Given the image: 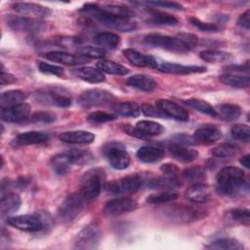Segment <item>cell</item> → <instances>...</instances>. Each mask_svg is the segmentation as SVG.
Returning <instances> with one entry per match:
<instances>
[{"mask_svg":"<svg viewBox=\"0 0 250 250\" xmlns=\"http://www.w3.org/2000/svg\"><path fill=\"white\" fill-rule=\"evenodd\" d=\"M95 43L104 51H111L120 44V37L113 32H100L94 38Z\"/></svg>","mask_w":250,"mask_h":250,"instance_id":"obj_31","label":"cell"},{"mask_svg":"<svg viewBox=\"0 0 250 250\" xmlns=\"http://www.w3.org/2000/svg\"><path fill=\"white\" fill-rule=\"evenodd\" d=\"M138 203L130 197H118L106 202L104 207V214L107 217H116L136 210Z\"/></svg>","mask_w":250,"mask_h":250,"instance_id":"obj_13","label":"cell"},{"mask_svg":"<svg viewBox=\"0 0 250 250\" xmlns=\"http://www.w3.org/2000/svg\"><path fill=\"white\" fill-rule=\"evenodd\" d=\"M244 172L234 166L221 169L216 176V189L222 195L231 196L236 194L243 187Z\"/></svg>","mask_w":250,"mask_h":250,"instance_id":"obj_2","label":"cell"},{"mask_svg":"<svg viewBox=\"0 0 250 250\" xmlns=\"http://www.w3.org/2000/svg\"><path fill=\"white\" fill-rule=\"evenodd\" d=\"M206 248L209 249H223V250H242L244 246L235 238L224 237L219 238L213 242H211Z\"/></svg>","mask_w":250,"mask_h":250,"instance_id":"obj_39","label":"cell"},{"mask_svg":"<svg viewBox=\"0 0 250 250\" xmlns=\"http://www.w3.org/2000/svg\"><path fill=\"white\" fill-rule=\"evenodd\" d=\"M217 116L226 121H234L241 115L240 106L232 104H221L215 108Z\"/></svg>","mask_w":250,"mask_h":250,"instance_id":"obj_35","label":"cell"},{"mask_svg":"<svg viewBox=\"0 0 250 250\" xmlns=\"http://www.w3.org/2000/svg\"><path fill=\"white\" fill-rule=\"evenodd\" d=\"M111 109L115 114L125 117H137L141 113V107L133 102L115 103L111 105Z\"/></svg>","mask_w":250,"mask_h":250,"instance_id":"obj_32","label":"cell"},{"mask_svg":"<svg viewBox=\"0 0 250 250\" xmlns=\"http://www.w3.org/2000/svg\"><path fill=\"white\" fill-rule=\"evenodd\" d=\"M17 81V78L12 75L9 72H5L3 65H2V70H1V85H6V84H13Z\"/></svg>","mask_w":250,"mask_h":250,"instance_id":"obj_60","label":"cell"},{"mask_svg":"<svg viewBox=\"0 0 250 250\" xmlns=\"http://www.w3.org/2000/svg\"><path fill=\"white\" fill-rule=\"evenodd\" d=\"M97 66L101 71L114 75H125L129 72V69L124 65L108 60L100 61L97 62Z\"/></svg>","mask_w":250,"mask_h":250,"instance_id":"obj_40","label":"cell"},{"mask_svg":"<svg viewBox=\"0 0 250 250\" xmlns=\"http://www.w3.org/2000/svg\"><path fill=\"white\" fill-rule=\"evenodd\" d=\"M124 57L134 65L139 67H149V68H157L158 62L157 60L149 55H144L134 49L128 48L123 50Z\"/></svg>","mask_w":250,"mask_h":250,"instance_id":"obj_20","label":"cell"},{"mask_svg":"<svg viewBox=\"0 0 250 250\" xmlns=\"http://www.w3.org/2000/svg\"><path fill=\"white\" fill-rule=\"evenodd\" d=\"M185 195L187 199L194 203H204L211 197V189L205 184H196L188 188Z\"/></svg>","mask_w":250,"mask_h":250,"instance_id":"obj_26","label":"cell"},{"mask_svg":"<svg viewBox=\"0 0 250 250\" xmlns=\"http://www.w3.org/2000/svg\"><path fill=\"white\" fill-rule=\"evenodd\" d=\"M137 129L146 138L149 136H158L163 133V126L155 121L141 120L136 124Z\"/></svg>","mask_w":250,"mask_h":250,"instance_id":"obj_37","label":"cell"},{"mask_svg":"<svg viewBox=\"0 0 250 250\" xmlns=\"http://www.w3.org/2000/svg\"><path fill=\"white\" fill-rule=\"evenodd\" d=\"M142 188L140 175H130L110 182L106 186V191L112 195H124L134 193Z\"/></svg>","mask_w":250,"mask_h":250,"instance_id":"obj_10","label":"cell"},{"mask_svg":"<svg viewBox=\"0 0 250 250\" xmlns=\"http://www.w3.org/2000/svg\"><path fill=\"white\" fill-rule=\"evenodd\" d=\"M21 204V199L19 194L14 192H8L3 194L0 201L1 216H8L19 210Z\"/></svg>","mask_w":250,"mask_h":250,"instance_id":"obj_29","label":"cell"},{"mask_svg":"<svg viewBox=\"0 0 250 250\" xmlns=\"http://www.w3.org/2000/svg\"><path fill=\"white\" fill-rule=\"evenodd\" d=\"M220 81L228 86L233 87V88H247L249 86L250 80L249 76H243L239 74H234V73H226L220 76Z\"/></svg>","mask_w":250,"mask_h":250,"instance_id":"obj_36","label":"cell"},{"mask_svg":"<svg viewBox=\"0 0 250 250\" xmlns=\"http://www.w3.org/2000/svg\"><path fill=\"white\" fill-rule=\"evenodd\" d=\"M88 121L92 122V123H105L108 121H112L116 119V114H112V113H108L105 111H94L91 112L88 116H87Z\"/></svg>","mask_w":250,"mask_h":250,"instance_id":"obj_51","label":"cell"},{"mask_svg":"<svg viewBox=\"0 0 250 250\" xmlns=\"http://www.w3.org/2000/svg\"><path fill=\"white\" fill-rule=\"evenodd\" d=\"M6 223L18 229L23 231H40L44 229L45 224L39 215H19L10 216L7 218Z\"/></svg>","mask_w":250,"mask_h":250,"instance_id":"obj_12","label":"cell"},{"mask_svg":"<svg viewBox=\"0 0 250 250\" xmlns=\"http://www.w3.org/2000/svg\"><path fill=\"white\" fill-rule=\"evenodd\" d=\"M165 152L162 148L152 146H141L137 151L139 160L145 163H155L164 158Z\"/></svg>","mask_w":250,"mask_h":250,"instance_id":"obj_27","label":"cell"},{"mask_svg":"<svg viewBox=\"0 0 250 250\" xmlns=\"http://www.w3.org/2000/svg\"><path fill=\"white\" fill-rule=\"evenodd\" d=\"M160 170L163 174V177L172 182L176 187L181 186V181L179 179L180 170L176 165L171 163H165L160 167Z\"/></svg>","mask_w":250,"mask_h":250,"instance_id":"obj_47","label":"cell"},{"mask_svg":"<svg viewBox=\"0 0 250 250\" xmlns=\"http://www.w3.org/2000/svg\"><path fill=\"white\" fill-rule=\"evenodd\" d=\"M33 99L38 104L59 107H68L72 102L70 93L59 86L40 89L33 94Z\"/></svg>","mask_w":250,"mask_h":250,"instance_id":"obj_4","label":"cell"},{"mask_svg":"<svg viewBox=\"0 0 250 250\" xmlns=\"http://www.w3.org/2000/svg\"><path fill=\"white\" fill-rule=\"evenodd\" d=\"M157 69L164 73L172 74H192V73H201L206 71V67L199 65H183L174 62H159Z\"/></svg>","mask_w":250,"mask_h":250,"instance_id":"obj_22","label":"cell"},{"mask_svg":"<svg viewBox=\"0 0 250 250\" xmlns=\"http://www.w3.org/2000/svg\"><path fill=\"white\" fill-rule=\"evenodd\" d=\"M178 198V194L175 192L163 191L156 194H151L146 198V202L149 204H164L173 202Z\"/></svg>","mask_w":250,"mask_h":250,"instance_id":"obj_48","label":"cell"},{"mask_svg":"<svg viewBox=\"0 0 250 250\" xmlns=\"http://www.w3.org/2000/svg\"><path fill=\"white\" fill-rule=\"evenodd\" d=\"M26 99L25 93L21 90H9L1 94L0 106L1 108L13 106L21 104Z\"/></svg>","mask_w":250,"mask_h":250,"instance_id":"obj_34","label":"cell"},{"mask_svg":"<svg viewBox=\"0 0 250 250\" xmlns=\"http://www.w3.org/2000/svg\"><path fill=\"white\" fill-rule=\"evenodd\" d=\"M55 120L56 115L50 111H37L30 117V121L36 123H51Z\"/></svg>","mask_w":250,"mask_h":250,"instance_id":"obj_55","label":"cell"},{"mask_svg":"<svg viewBox=\"0 0 250 250\" xmlns=\"http://www.w3.org/2000/svg\"><path fill=\"white\" fill-rule=\"evenodd\" d=\"M144 16L146 22L157 25H176L179 22L174 16L153 8H146L144 12Z\"/></svg>","mask_w":250,"mask_h":250,"instance_id":"obj_21","label":"cell"},{"mask_svg":"<svg viewBox=\"0 0 250 250\" xmlns=\"http://www.w3.org/2000/svg\"><path fill=\"white\" fill-rule=\"evenodd\" d=\"M102 150L112 168L123 170L129 166L130 155L123 144L119 142H109L102 147Z\"/></svg>","mask_w":250,"mask_h":250,"instance_id":"obj_6","label":"cell"},{"mask_svg":"<svg viewBox=\"0 0 250 250\" xmlns=\"http://www.w3.org/2000/svg\"><path fill=\"white\" fill-rule=\"evenodd\" d=\"M144 42L151 47L160 48L170 52L176 53H188L191 49L186 44V42L178 35L175 37L150 33L144 37Z\"/></svg>","mask_w":250,"mask_h":250,"instance_id":"obj_5","label":"cell"},{"mask_svg":"<svg viewBox=\"0 0 250 250\" xmlns=\"http://www.w3.org/2000/svg\"><path fill=\"white\" fill-rule=\"evenodd\" d=\"M250 11L246 10L242 15L239 16L237 20V24L245 29H249L250 27Z\"/></svg>","mask_w":250,"mask_h":250,"instance_id":"obj_58","label":"cell"},{"mask_svg":"<svg viewBox=\"0 0 250 250\" xmlns=\"http://www.w3.org/2000/svg\"><path fill=\"white\" fill-rule=\"evenodd\" d=\"M73 73L78 78L89 83H101L104 81V75L99 68L92 66H83L73 70Z\"/></svg>","mask_w":250,"mask_h":250,"instance_id":"obj_30","label":"cell"},{"mask_svg":"<svg viewBox=\"0 0 250 250\" xmlns=\"http://www.w3.org/2000/svg\"><path fill=\"white\" fill-rule=\"evenodd\" d=\"M100 9H102L104 12L116 15V16H120V17H125V18H133V16L135 15L134 12L126 6L123 5H116V4H102L99 5Z\"/></svg>","mask_w":250,"mask_h":250,"instance_id":"obj_46","label":"cell"},{"mask_svg":"<svg viewBox=\"0 0 250 250\" xmlns=\"http://www.w3.org/2000/svg\"><path fill=\"white\" fill-rule=\"evenodd\" d=\"M30 113V106L25 103L1 108V119L8 123H17L25 120Z\"/></svg>","mask_w":250,"mask_h":250,"instance_id":"obj_16","label":"cell"},{"mask_svg":"<svg viewBox=\"0 0 250 250\" xmlns=\"http://www.w3.org/2000/svg\"><path fill=\"white\" fill-rule=\"evenodd\" d=\"M230 133L233 139L244 142V143H249L250 140V129L248 125L245 124H235L231 127Z\"/></svg>","mask_w":250,"mask_h":250,"instance_id":"obj_49","label":"cell"},{"mask_svg":"<svg viewBox=\"0 0 250 250\" xmlns=\"http://www.w3.org/2000/svg\"><path fill=\"white\" fill-rule=\"evenodd\" d=\"M51 166L55 173L60 176L66 175L72 167V165L69 163V161L62 152L58 153L51 158Z\"/></svg>","mask_w":250,"mask_h":250,"instance_id":"obj_41","label":"cell"},{"mask_svg":"<svg viewBox=\"0 0 250 250\" xmlns=\"http://www.w3.org/2000/svg\"><path fill=\"white\" fill-rule=\"evenodd\" d=\"M7 25L14 31L25 34H37L45 30L46 24L39 19L27 18L23 16L9 15L6 17Z\"/></svg>","mask_w":250,"mask_h":250,"instance_id":"obj_7","label":"cell"},{"mask_svg":"<svg viewBox=\"0 0 250 250\" xmlns=\"http://www.w3.org/2000/svg\"><path fill=\"white\" fill-rule=\"evenodd\" d=\"M127 84L144 92H152L157 87L156 81L146 74H136L129 77L127 79Z\"/></svg>","mask_w":250,"mask_h":250,"instance_id":"obj_28","label":"cell"},{"mask_svg":"<svg viewBox=\"0 0 250 250\" xmlns=\"http://www.w3.org/2000/svg\"><path fill=\"white\" fill-rule=\"evenodd\" d=\"M101 240V230L96 225H88L83 228L74 238L76 249H96Z\"/></svg>","mask_w":250,"mask_h":250,"instance_id":"obj_11","label":"cell"},{"mask_svg":"<svg viewBox=\"0 0 250 250\" xmlns=\"http://www.w3.org/2000/svg\"><path fill=\"white\" fill-rule=\"evenodd\" d=\"M226 218L228 221L244 225V226H249V222H250L249 210L244 208H236V209L229 210L226 213Z\"/></svg>","mask_w":250,"mask_h":250,"instance_id":"obj_43","label":"cell"},{"mask_svg":"<svg viewBox=\"0 0 250 250\" xmlns=\"http://www.w3.org/2000/svg\"><path fill=\"white\" fill-rule=\"evenodd\" d=\"M122 129L123 131L128 134L129 136H132V137H135V138H146L138 129L137 127H133L132 125L130 124H123L122 125Z\"/></svg>","mask_w":250,"mask_h":250,"instance_id":"obj_57","label":"cell"},{"mask_svg":"<svg viewBox=\"0 0 250 250\" xmlns=\"http://www.w3.org/2000/svg\"><path fill=\"white\" fill-rule=\"evenodd\" d=\"M38 69L39 71H41L42 73L45 74H51V75H55V76H62L63 75V68L59 66V65H55V64H51L45 62H38Z\"/></svg>","mask_w":250,"mask_h":250,"instance_id":"obj_52","label":"cell"},{"mask_svg":"<svg viewBox=\"0 0 250 250\" xmlns=\"http://www.w3.org/2000/svg\"><path fill=\"white\" fill-rule=\"evenodd\" d=\"M141 111L148 117H155V118H168L166 114L159 109L156 105H151L148 104H144L141 106Z\"/></svg>","mask_w":250,"mask_h":250,"instance_id":"obj_54","label":"cell"},{"mask_svg":"<svg viewBox=\"0 0 250 250\" xmlns=\"http://www.w3.org/2000/svg\"><path fill=\"white\" fill-rule=\"evenodd\" d=\"M148 6H152L153 8H163V9H172V10H181L183 6L176 2H168V1H149L146 3Z\"/></svg>","mask_w":250,"mask_h":250,"instance_id":"obj_56","label":"cell"},{"mask_svg":"<svg viewBox=\"0 0 250 250\" xmlns=\"http://www.w3.org/2000/svg\"><path fill=\"white\" fill-rule=\"evenodd\" d=\"M79 12L84 13L102 25L111 29L129 32L136 28V22L131 18L120 17L104 12L100 9L97 4H86L79 10Z\"/></svg>","mask_w":250,"mask_h":250,"instance_id":"obj_1","label":"cell"},{"mask_svg":"<svg viewBox=\"0 0 250 250\" xmlns=\"http://www.w3.org/2000/svg\"><path fill=\"white\" fill-rule=\"evenodd\" d=\"M184 103L186 104H188V106L196 109L197 111H200L202 113L208 114L210 116H217V112L215 110V108L209 104L207 102L203 101V100H199V99H188L184 101Z\"/></svg>","mask_w":250,"mask_h":250,"instance_id":"obj_45","label":"cell"},{"mask_svg":"<svg viewBox=\"0 0 250 250\" xmlns=\"http://www.w3.org/2000/svg\"><path fill=\"white\" fill-rule=\"evenodd\" d=\"M69 163L73 165H84L93 159V155L89 150L86 149H68L62 152Z\"/></svg>","mask_w":250,"mask_h":250,"instance_id":"obj_33","label":"cell"},{"mask_svg":"<svg viewBox=\"0 0 250 250\" xmlns=\"http://www.w3.org/2000/svg\"><path fill=\"white\" fill-rule=\"evenodd\" d=\"M222 138L221 129L214 124H205L197 128L193 133V140L197 143L209 145Z\"/></svg>","mask_w":250,"mask_h":250,"instance_id":"obj_17","label":"cell"},{"mask_svg":"<svg viewBox=\"0 0 250 250\" xmlns=\"http://www.w3.org/2000/svg\"><path fill=\"white\" fill-rule=\"evenodd\" d=\"M226 70L230 71V73L232 72H248L249 70V63L248 62H246L244 64H239V65H228L225 67Z\"/></svg>","mask_w":250,"mask_h":250,"instance_id":"obj_59","label":"cell"},{"mask_svg":"<svg viewBox=\"0 0 250 250\" xmlns=\"http://www.w3.org/2000/svg\"><path fill=\"white\" fill-rule=\"evenodd\" d=\"M183 178L190 184H203L206 179L207 175L205 170L199 166H192L185 169L183 171Z\"/></svg>","mask_w":250,"mask_h":250,"instance_id":"obj_38","label":"cell"},{"mask_svg":"<svg viewBox=\"0 0 250 250\" xmlns=\"http://www.w3.org/2000/svg\"><path fill=\"white\" fill-rule=\"evenodd\" d=\"M188 21H190V23L195 26L196 28H198L199 30L202 31H206V32H215L219 30V26L216 23H210V22H204L201 21L200 20H198L197 18L194 17H190L188 19Z\"/></svg>","mask_w":250,"mask_h":250,"instance_id":"obj_53","label":"cell"},{"mask_svg":"<svg viewBox=\"0 0 250 250\" xmlns=\"http://www.w3.org/2000/svg\"><path fill=\"white\" fill-rule=\"evenodd\" d=\"M114 96L104 89H90L82 92L77 99V103L82 107H94L111 104Z\"/></svg>","mask_w":250,"mask_h":250,"instance_id":"obj_9","label":"cell"},{"mask_svg":"<svg viewBox=\"0 0 250 250\" xmlns=\"http://www.w3.org/2000/svg\"><path fill=\"white\" fill-rule=\"evenodd\" d=\"M12 8L17 13L22 15L23 17L41 19L47 17L51 14V10L48 7L36 4V3H27V2H17L12 5Z\"/></svg>","mask_w":250,"mask_h":250,"instance_id":"obj_15","label":"cell"},{"mask_svg":"<svg viewBox=\"0 0 250 250\" xmlns=\"http://www.w3.org/2000/svg\"><path fill=\"white\" fill-rule=\"evenodd\" d=\"M169 152L170 154L178 161L181 162H192L193 160H195L198 156V152L197 150L193 149V148H189L182 144H177V143H173L171 145H169L168 146Z\"/></svg>","mask_w":250,"mask_h":250,"instance_id":"obj_23","label":"cell"},{"mask_svg":"<svg viewBox=\"0 0 250 250\" xmlns=\"http://www.w3.org/2000/svg\"><path fill=\"white\" fill-rule=\"evenodd\" d=\"M49 140V135L40 131H28L19 134L13 141L15 146H29L45 143Z\"/></svg>","mask_w":250,"mask_h":250,"instance_id":"obj_24","label":"cell"},{"mask_svg":"<svg viewBox=\"0 0 250 250\" xmlns=\"http://www.w3.org/2000/svg\"><path fill=\"white\" fill-rule=\"evenodd\" d=\"M79 55L85 56L91 59H103L105 56V51L101 49L100 47H93V46H82L78 47Z\"/></svg>","mask_w":250,"mask_h":250,"instance_id":"obj_50","label":"cell"},{"mask_svg":"<svg viewBox=\"0 0 250 250\" xmlns=\"http://www.w3.org/2000/svg\"><path fill=\"white\" fill-rule=\"evenodd\" d=\"M45 58L49 61L66 64V65H78V64H83L87 63L90 62V59L82 56V55H75V54H70L66 52H62V51H52L48 52L45 54Z\"/></svg>","mask_w":250,"mask_h":250,"instance_id":"obj_18","label":"cell"},{"mask_svg":"<svg viewBox=\"0 0 250 250\" xmlns=\"http://www.w3.org/2000/svg\"><path fill=\"white\" fill-rule=\"evenodd\" d=\"M199 57L208 62H228L231 59V55L227 52L219 51V50H204L199 53Z\"/></svg>","mask_w":250,"mask_h":250,"instance_id":"obj_42","label":"cell"},{"mask_svg":"<svg viewBox=\"0 0 250 250\" xmlns=\"http://www.w3.org/2000/svg\"><path fill=\"white\" fill-rule=\"evenodd\" d=\"M240 163L242 164V166H244L246 169L250 168V161H249V154H246L244 156H242L240 158Z\"/></svg>","mask_w":250,"mask_h":250,"instance_id":"obj_61","label":"cell"},{"mask_svg":"<svg viewBox=\"0 0 250 250\" xmlns=\"http://www.w3.org/2000/svg\"><path fill=\"white\" fill-rule=\"evenodd\" d=\"M104 172L102 168H92L81 177L78 192L87 203L93 201L99 196L104 187Z\"/></svg>","mask_w":250,"mask_h":250,"instance_id":"obj_3","label":"cell"},{"mask_svg":"<svg viewBox=\"0 0 250 250\" xmlns=\"http://www.w3.org/2000/svg\"><path fill=\"white\" fill-rule=\"evenodd\" d=\"M155 105L161 109L167 117H171L180 121L188 120V112L182 107L180 104L169 101V100H157L155 102Z\"/></svg>","mask_w":250,"mask_h":250,"instance_id":"obj_19","label":"cell"},{"mask_svg":"<svg viewBox=\"0 0 250 250\" xmlns=\"http://www.w3.org/2000/svg\"><path fill=\"white\" fill-rule=\"evenodd\" d=\"M86 204V200L78 191L71 193L60 205L58 209V217L62 222H70L79 215Z\"/></svg>","mask_w":250,"mask_h":250,"instance_id":"obj_8","label":"cell"},{"mask_svg":"<svg viewBox=\"0 0 250 250\" xmlns=\"http://www.w3.org/2000/svg\"><path fill=\"white\" fill-rule=\"evenodd\" d=\"M60 140L67 144H92L95 141V135L89 131L76 130V131H67L60 135Z\"/></svg>","mask_w":250,"mask_h":250,"instance_id":"obj_25","label":"cell"},{"mask_svg":"<svg viewBox=\"0 0 250 250\" xmlns=\"http://www.w3.org/2000/svg\"><path fill=\"white\" fill-rule=\"evenodd\" d=\"M240 149L237 146L229 143H224L212 149V154L216 157L225 158V157H233L239 153Z\"/></svg>","mask_w":250,"mask_h":250,"instance_id":"obj_44","label":"cell"},{"mask_svg":"<svg viewBox=\"0 0 250 250\" xmlns=\"http://www.w3.org/2000/svg\"><path fill=\"white\" fill-rule=\"evenodd\" d=\"M163 216L167 220L177 223H189L196 220L199 217L198 211L187 206H171L163 210Z\"/></svg>","mask_w":250,"mask_h":250,"instance_id":"obj_14","label":"cell"}]
</instances>
